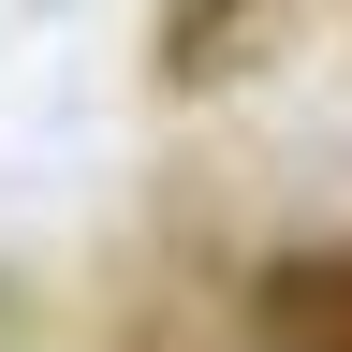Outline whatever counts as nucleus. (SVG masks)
Segmentation results:
<instances>
[{
    "mask_svg": "<svg viewBox=\"0 0 352 352\" xmlns=\"http://www.w3.org/2000/svg\"><path fill=\"white\" fill-rule=\"evenodd\" d=\"M250 338L264 352H352V250H294L250 279Z\"/></svg>",
    "mask_w": 352,
    "mask_h": 352,
    "instance_id": "1",
    "label": "nucleus"
}]
</instances>
